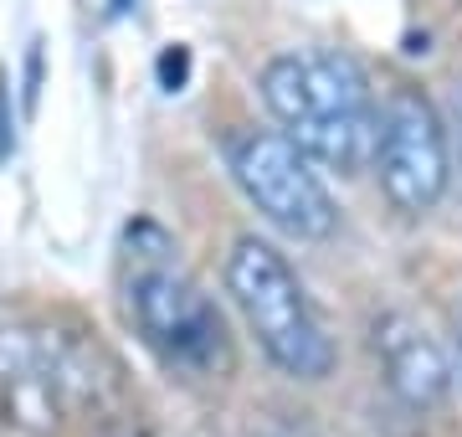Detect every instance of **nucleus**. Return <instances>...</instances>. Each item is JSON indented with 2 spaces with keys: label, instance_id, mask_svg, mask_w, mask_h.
<instances>
[{
  "label": "nucleus",
  "instance_id": "f257e3e1",
  "mask_svg": "<svg viewBox=\"0 0 462 437\" xmlns=\"http://www.w3.org/2000/svg\"><path fill=\"white\" fill-rule=\"evenodd\" d=\"M118 273H124V309H129L134 335L154 350L165 370L185 381H226L236 370L226 314L180 263V247L160 221L124 227Z\"/></svg>",
  "mask_w": 462,
  "mask_h": 437
},
{
  "label": "nucleus",
  "instance_id": "20e7f679",
  "mask_svg": "<svg viewBox=\"0 0 462 437\" xmlns=\"http://www.w3.org/2000/svg\"><path fill=\"white\" fill-rule=\"evenodd\" d=\"M226 293L242 309L263 355L293 381H324L334 370V345L314 303L288 268V257L263 237H236L226 253Z\"/></svg>",
  "mask_w": 462,
  "mask_h": 437
},
{
  "label": "nucleus",
  "instance_id": "423d86ee",
  "mask_svg": "<svg viewBox=\"0 0 462 437\" xmlns=\"http://www.w3.org/2000/svg\"><path fill=\"white\" fill-rule=\"evenodd\" d=\"M375 181L401 217H427L452 181V139L421 88H391L375 129Z\"/></svg>",
  "mask_w": 462,
  "mask_h": 437
},
{
  "label": "nucleus",
  "instance_id": "f03ea898",
  "mask_svg": "<svg viewBox=\"0 0 462 437\" xmlns=\"http://www.w3.org/2000/svg\"><path fill=\"white\" fill-rule=\"evenodd\" d=\"M267 114L319 165L355 175L375 154L380 108L349 51H282L257 78Z\"/></svg>",
  "mask_w": 462,
  "mask_h": 437
},
{
  "label": "nucleus",
  "instance_id": "7ed1b4c3",
  "mask_svg": "<svg viewBox=\"0 0 462 437\" xmlns=\"http://www.w3.org/2000/svg\"><path fill=\"white\" fill-rule=\"evenodd\" d=\"M114 391V366L98 345L47 324L0 330V427L11 437H62L72 417H103Z\"/></svg>",
  "mask_w": 462,
  "mask_h": 437
},
{
  "label": "nucleus",
  "instance_id": "ddd939ff",
  "mask_svg": "<svg viewBox=\"0 0 462 437\" xmlns=\"http://www.w3.org/2000/svg\"><path fill=\"white\" fill-rule=\"evenodd\" d=\"M457 350H462V309H457Z\"/></svg>",
  "mask_w": 462,
  "mask_h": 437
},
{
  "label": "nucleus",
  "instance_id": "f8f14e48",
  "mask_svg": "<svg viewBox=\"0 0 462 437\" xmlns=\"http://www.w3.org/2000/svg\"><path fill=\"white\" fill-rule=\"evenodd\" d=\"M129 11H134V0H108V16H114V21L129 16Z\"/></svg>",
  "mask_w": 462,
  "mask_h": 437
},
{
  "label": "nucleus",
  "instance_id": "6e6552de",
  "mask_svg": "<svg viewBox=\"0 0 462 437\" xmlns=\"http://www.w3.org/2000/svg\"><path fill=\"white\" fill-rule=\"evenodd\" d=\"M16 154V108H11V78L0 68V165Z\"/></svg>",
  "mask_w": 462,
  "mask_h": 437
},
{
  "label": "nucleus",
  "instance_id": "9b49d317",
  "mask_svg": "<svg viewBox=\"0 0 462 437\" xmlns=\"http://www.w3.org/2000/svg\"><path fill=\"white\" fill-rule=\"evenodd\" d=\"M247 437H309L303 427H288V422H257Z\"/></svg>",
  "mask_w": 462,
  "mask_h": 437
},
{
  "label": "nucleus",
  "instance_id": "1a4fd4ad",
  "mask_svg": "<svg viewBox=\"0 0 462 437\" xmlns=\"http://www.w3.org/2000/svg\"><path fill=\"white\" fill-rule=\"evenodd\" d=\"M447 129H452V150H457V165H462V83H452V93H447Z\"/></svg>",
  "mask_w": 462,
  "mask_h": 437
},
{
  "label": "nucleus",
  "instance_id": "0eeeda50",
  "mask_svg": "<svg viewBox=\"0 0 462 437\" xmlns=\"http://www.w3.org/2000/svg\"><path fill=\"white\" fill-rule=\"evenodd\" d=\"M370 345H375V366L385 391L396 396L406 412H437L452 396V366H447L442 345L427 335V324H416L411 314H380L370 324Z\"/></svg>",
  "mask_w": 462,
  "mask_h": 437
},
{
  "label": "nucleus",
  "instance_id": "39448f33",
  "mask_svg": "<svg viewBox=\"0 0 462 437\" xmlns=\"http://www.w3.org/2000/svg\"><path fill=\"white\" fill-rule=\"evenodd\" d=\"M226 165H231V181L242 185V196L278 232L298 237V242H324L334 232L339 211H334L329 185L319 181L314 160L288 135L242 129V135L226 139Z\"/></svg>",
  "mask_w": 462,
  "mask_h": 437
},
{
  "label": "nucleus",
  "instance_id": "9d476101",
  "mask_svg": "<svg viewBox=\"0 0 462 437\" xmlns=\"http://www.w3.org/2000/svg\"><path fill=\"white\" fill-rule=\"evenodd\" d=\"M185 68H190V57H185V51H165V57H160V78H165L170 93L185 83Z\"/></svg>",
  "mask_w": 462,
  "mask_h": 437
}]
</instances>
